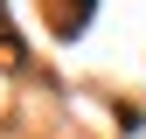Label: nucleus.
<instances>
[{
    "mask_svg": "<svg viewBox=\"0 0 146 139\" xmlns=\"http://www.w3.org/2000/svg\"><path fill=\"white\" fill-rule=\"evenodd\" d=\"M0 49H7V56H14V63H21V35H14L7 21H0Z\"/></svg>",
    "mask_w": 146,
    "mask_h": 139,
    "instance_id": "nucleus-1",
    "label": "nucleus"
}]
</instances>
